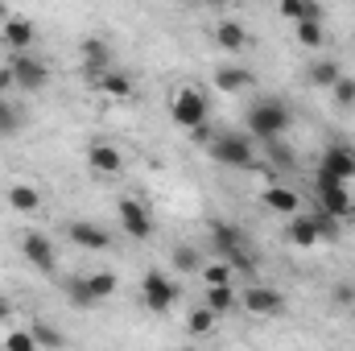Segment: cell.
I'll return each instance as SVG.
<instances>
[{"instance_id":"obj_1","label":"cell","mask_w":355,"mask_h":351,"mask_svg":"<svg viewBox=\"0 0 355 351\" xmlns=\"http://www.w3.org/2000/svg\"><path fill=\"white\" fill-rule=\"evenodd\" d=\"M289 124H293V116H289V103L285 99H257L248 112H244V132L252 137V141H277V137H285L289 132Z\"/></svg>"},{"instance_id":"obj_2","label":"cell","mask_w":355,"mask_h":351,"mask_svg":"<svg viewBox=\"0 0 355 351\" xmlns=\"http://www.w3.org/2000/svg\"><path fill=\"white\" fill-rule=\"evenodd\" d=\"M207 236H211V252H219L223 261L232 264V268H244V273H252V252H248V236L232 223V219H211V228H207Z\"/></svg>"},{"instance_id":"obj_3","label":"cell","mask_w":355,"mask_h":351,"mask_svg":"<svg viewBox=\"0 0 355 351\" xmlns=\"http://www.w3.org/2000/svg\"><path fill=\"white\" fill-rule=\"evenodd\" d=\"M207 153H211V162H219L227 170H252L257 166V145L248 132H219V137H211Z\"/></svg>"},{"instance_id":"obj_4","label":"cell","mask_w":355,"mask_h":351,"mask_svg":"<svg viewBox=\"0 0 355 351\" xmlns=\"http://www.w3.org/2000/svg\"><path fill=\"white\" fill-rule=\"evenodd\" d=\"M178 293H182V285H178L174 277H166L162 268H149L145 277H141V302H145V310H153V314H170L178 302Z\"/></svg>"},{"instance_id":"obj_5","label":"cell","mask_w":355,"mask_h":351,"mask_svg":"<svg viewBox=\"0 0 355 351\" xmlns=\"http://www.w3.org/2000/svg\"><path fill=\"white\" fill-rule=\"evenodd\" d=\"M314 194H318V207L322 211H331L335 219H355V203H352V190H347V182L343 178H331L318 170L314 178Z\"/></svg>"},{"instance_id":"obj_6","label":"cell","mask_w":355,"mask_h":351,"mask_svg":"<svg viewBox=\"0 0 355 351\" xmlns=\"http://www.w3.org/2000/svg\"><path fill=\"white\" fill-rule=\"evenodd\" d=\"M207 95L198 87H178L174 99H170V116H174L178 128H186V132H194V128H202L207 124Z\"/></svg>"},{"instance_id":"obj_7","label":"cell","mask_w":355,"mask_h":351,"mask_svg":"<svg viewBox=\"0 0 355 351\" xmlns=\"http://www.w3.org/2000/svg\"><path fill=\"white\" fill-rule=\"evenodd\" d=\"M8 71H12V87H21V91L50 87V67L37 54H29V50H12L8 54Z\"/></svg>"},{"instance_id":"obj_8","label":"cell","mask_w":355,"mask_h":351,"mask_svg":"<svg viewBox=\"0 0 355 351\" xmlns=\"http://www.w3.org/2000/svg\"><path fill=\"white\" fill-rule=\"evenodd\" d=\"M240 306L248 314H257V318H277V314H285V293L272 289V285H248Z\"/></svg>"},{"instance_id":"obj_9","label":"cell","mask_w":355,"mask_h":351,"mask_svg":"<svg viewBox=\"0 0 355 351\" xmlns=\"http://www.w3.org/2000/svg\"><path fill=\"white\" fill-rule=\"evenodd\" d=\"M79 58H83V75H87V83H95L103 71L116 67V54H112V46H107L103 37H87V42L79 46Z\"/></svg>"},{"instance_id":"obj_10","label":"cell","mask_w":355,"mask_h":351,"mask_svg":"<svg viewBox=\"0 0 355 351\" xmlns=\"http://www.w3.org/2000/svg\"><path fill=\"white\" fill-rule=\"evenodd\" d=\"M120 228L132 236V240H149L153 236V215L141 198H120Z\"/></svg>"},{"instance_id":"obj_11","label":"cell","mask_w":355,"mask_h":351,"mask_svg":"<svg viewBox=\"0 0 355 351\" xmlns=\"http://www.w3.org/2000/svg\"><path fill=\"white\" fill-rule=\"evenodd\" d=\"M21 252H25V261L33 264L37 273H54V244H50V236H42V232H25L21 236Z\"/></svg>"},{"instance_id":"obj_12","label":"cell","mask_w":355,"mask_h":351,"mask_svg":"<svg viewBox=\"0 0 355 351\" xmlns=\"http://www.w3.org/2000/svg\"><path fill=\"white\" fill-rule=\"evenodd\" d=\"M318 170H322V174H331V178L352 182V178H355V149H347V145H327V149H322Z\"/></svg>"},{"instance_id":"obj_13","label":"cell","mask_w":355,"mask_h":351,"mask_svg":"<svg viewBox=\"0 0 355 351\" xmlns=\"http://www.w3.org/2000/svg\"><path fill=\"white\" fill-rule=\"evenodd\" d=\"M285 240H289L293 248H314V244H322L314 215H302V211H293V215H289V228H285Z\"/></svg>"},{"instance_id":"obj_14","label":"cell","mask_w":355,"mask_h":351,"mask_svg":"<svg viewBox=\"0 0 355 351\" xmlns=\"http://www.w3.org/2000/svg\"><path fill=\"white\" fill-rule=\"evenodd\" d=\"M67 236H71L79 248H91V252H103V248H112V236H107L99 223H91V219H75V223L67 228Z\"/></svg>"},{"instance_id":"obj_15","label":"cell","mask_w":355,"mask_h":351,"mask_svg":"<svg viewBox=\"0 0 355 351\" xmlns=\"http://www.w3.org/2000/svg\"><path fill=\"white\" fill-rule=\"evenodd\" d=\"M215 87L223 91V95H240V91L257 87V75L248 67H219L215 71Z\"/></svg>"},{"instance_id":"obj_16","label":"cell","mask_w":355,"mask_h":351,"mask_svg":"<svg viewBox=\"0 0 355 351\" xmlns=\"http://www.w3.org/2000/svg\"><path fill=\"white\" fill-rule=\"evenodd\" d=\"M0 37H4L8 50H29L33 46V21L29 17H8L4 29H0Z\"/></svg>"},{"instance_id":"obj_17","label":"cell","mask_w":355,"mask_h":351,"mask_svg":"<svg viewBox=\"0 0 355 351\" xmlns=\"http://www.w3.org/2000/svg\"><path fill=\"white\" fill-rule=\"evenodd\" d=\"M215 46L227 50V54H240V50L248 46V29H244V21H219V25H215Z\"/></svg>"},{"instance_id":"obj_18","label":"cell","mask_w":355,"mask_h":351,"mask_svg":"<svg viewBox=\"0 0 355 351\" xmlns=\"http://www.w3.org/2000/svg\"><path fill=\"white\" fill-rule=\"evenodd\" d=\"M87 166L95 174H120V149L107 145V141H95L87 149Z\"/></svg>"},{"instance_id":"obj_19","label":"cell","mask_w":355,"mask_h":351,"mask_svg":"<svg viewBox=\"0 0 355 351\" xmlns=\"http://www.w3.org/2000/svg\"><path fill=\"white\" fill-rule=\"evenodd\" d=\"M339 62H331V58H314L310 67H306V83L310 87H318V91H331L335 83H339Z\"/></svg>"},{"instance_id":"obj_20","label":"cell","mask_w":355,"mask_h":351,"mask_svg":"<svg viewBox=\"0 0 355 351\" xmlns=\"http://www.w3.org/2000/svg\"><path fill=\"white\" fill-rule=\"evenodd\" d=\"M91 87L99 91V95H112V99H128V95H132V79H128L124 71H116V67H112V71H103Z\"/></svg>"},{"instance_id":"obj_21","label":"cell","mask_w":355,"mask_h":351,"mask_svg":"<svg viewBox=\"0 0 355 351\" xmlns=\"http://www.w3.org/2000/svg\"><path fill=\"white\" fill-rule=\"evenodd\" d=\"M261 198H265L268 211H277V215H293V211L302 207V198H297L289 186H265V194H261Z\"/></svg>"},{"instance_id":"obj_22","label":"cell","mask_w":355,"mask_h":351,"mask_svg":"<svg viewBox=\"0 0 355 351\" xmlns=\"http://www.w3.org/2000/svg\"><path fill=\"white\" fill-rule=\"evenodd\" d=\"M8 207H12V211H21V215H29V211H37V207H42V194H37L29 182H12V186H8Z\"/></svg>"},{"instance_id":"obj_23","label":"cell","mask_w":355,"mask_h":351,"mask_svg":"<svg viewBox=\"0 0 355 351\" xmlns=\"http://www.w3.org/2000/svg\"><path fill=\"white\" fill-rule=\"evenodd\" d=\"M67 302H71V306H79V310H91L99 298H95V289H91L87 277H71V281H67Z\"/></svg>"},{"instance_id":"obj_24","label":"cell","mask_w":355,"mask_h":351,"mask_svg":"<svg viewBox=\"0 0 355 351\" xmlns=\"http://www.w3.org/2000/svg\"><path fill=\"white\" fill-rule=\"evenodd\" d=\"M265 153H268V166L272 170H293L297 166V157H293V149L277 137V141H265Z\"/></svg>"},{"instance_id":"obj_25","label":"cell","mask_w":355,"mask_h":351,"mask_svg":"<svg viewBox=\"0 0 355 351\" xmlns=\"http://www.w3.org/2000/svg\"><path fill=\"white\" fill-rule=\"evenodd\" d=\"M236 302H240V298H236V289H232V285H207V306H211L215 314H227Z\"/></svg>"},{"instance_id":"obj_26","label":"cell","mask_w":355,"mask_h":351,"mask_svg":"<svg viewBox=\"0 0 355 351\" xmlns=\"http://www.w3.org/2000/svg\"><path fill=\"white\" fill-rule=\"evenodd\" d=\"M215 318H219V314L202 302V306H194V310L186 314V327H190V335H207V331H215Z\"/></svg>"},{"instance_id":"obj_27","label":"cell","mask_w":355,"mask_h":351,"mask_svg":"<svg viewBox=\"0 0 355 351\" xmlns=\"http://www.w3.org/2000/svg\"><path fill=\"white\" fill-rule=\"evenodd\" d=\"M174 268H178V273H202V257H198V248L178 244V248H174Z\"/></svg>"},{"instance_id":"obj_28","label":"cell","mask_w":355,"mask_h":351,"mask_svg":"<svg viewBox=\"0 0 355 351\" xmlns=\"http://www.w3.org/2000/svg\"><path fill=\"white\" fill-rule=\"evenodd\" d=\"M293 29H297V42L306 50H318L322 46V21H293Z\"/></svg>"},{"instance_id":"obj_29","label":"cell","mask_w":355,"mask_h":351,"mask_svg":"<svg viewBox=\"0 0 355 351\" xmlns=\"http://www.w3.org/2000/svg\"><path fill=\"white\" fill-rule=\"evenodd\" d=\"M232 273H236V268L227 261H207L202 264V281H207V285H232Z\"/></svg>"},{"instance_id":"obj_30","label":"cell","mask_w":355,"mask_h":351,"mask_svg":"<svg viewBox=\"0 0 355 351\" xmlns=\"http://www.w3.org/2000/svg\"><path fill=\"white\" fill-rule=\"evenodd\" d=\"M314 223H318V236H322V240H339V223H343V219H335L331 211L318 207V211H314Z\"/></svg>"},{"instance_id":"obj_31","label":"cell","mask_w":355,"mask_h":351,"mask_svg":"<svg viewBox=\"0 0 355 351\" xmlns=\"http://www.w3.org/2000/svg\"><path fill=\"white\" fill-rule=\"evenodd\" d=\"M87 281H91V289H95V298H99V302H103V298H112V293H116V285H120V281H116V273H91Z\"/></svg>"},{"instance_id":"obj_32","label":"cell","mask_w":355,"mask_h":351,"mask_svg":"<svg viewBox=\"0 0 355 351\" xmlns=\"http://www.w3.org/2000/svg\"><path fill=\"white\" fill-rule=\"evenodd\" d=\"M331 95H335V103H339V108H355V79L339 75V83L331 87Z\"/></svg>"},{"instance_id":"obj_33","label":"cell","mask_w":355,"mask_h":351,"mask_svg":"<svg viewBox=\"0 0 355 351\" xmlns=\"http://www.w3.org/2000/svg\"><path fill=\"white\" fill-rule=\"evenodd\" d=\"M4 348L8 351H33L37 339H33V331H8V335H4Z\"/></svg>"},{"instance_id":"obj_34","label":"cell","mask_w":355,"mask_h":351,"mask_svg":"<svg viewBox=\"0 0 355 351\" xmlns=\"http://www.w3.org/2000/svg\"><path fill=\"white\" fill-rule=\"evenodd\" d=\"M33 339H37V348H62L67 339L58 335V331H50V327H33Z\"/></svg>"},{"instance_id":"obj_35","label":"cell","mask_w":355,"mask_h":351,"mask_svg":"<svg viewBox=\"0 0 355 351\" xmlns=\"http://www.w3.org/2000/svg\"><path fill=\"white\" fill-rule=\"evenodd\" d=\"M277 12H281L285 21H302V12H306V0H277Z\"/></svg>"},{"instance_id":"obj_36","label":"cell","mask_w":355,"mask_h":351,"mask_svg":"<svg viewBox=\"0 0 355 351\" xmlns=\"http://www.w3.org/2000/svg\"><path fill=\"white\" fill-rule=\"evenodd\" d=\"M331 298H335V306H355V285L352 281H339V285L331 289Z\"/></svg>"},{"instance_id":"obj_37","label":"cell","mask_w":355,"mask_h":351,"mask_svg":"<svg viewBox=\"0 0 355 351\" xmlns=\"http://www.w3.org/2000/svg\"><path fill=\"white\" fill-rule=\"evenodd\" d=\"M17 128V112H12V103L0 95V132H12Z\"/></svg>"},{"instance_id":"obj_38","label":"cell","mask_w":355,"mask_h":351,"mask_svg":"<svg viewBox=\"0 0 355 351\" xmlns=\"http://www.w3.org/2000/svg\"><path fill=\"white\" fill-rule=\"evenodd\" d=\"M302 21H327V8H322L318 0H306V12H302Z\"/></svg>"},{"instance_id":"obj_39","label":"cell","mask_w":355,"mask_h":351,"mask_svg":"<svg viewBox=\"0 0 355 351\" xmlns=\"http://www.w3.org/2000/svg\"><path fill=\"white\" fill-rule=\"evenodd\" d=\"M4 318H8V302L0 298V323H4Z\"/></svg>"},{"instance_id":"obj_40","label":"cell","mask_w":355,"mask_h":351,"mask_svg":"<svg viewBox=\"0 0 355 351\" xmlns=\"http://www.w3.org/2000/svg\"><path fill=\"white\" fill-rule=\"evenodd\" d=\"M207 4H232V0H207Z\"/></svg>"},{"instance_id":"obj_41","label":"cell","mask_w":355,"mask_h":351,"mask_svg":"<svg viewBox=\"0 0 355 351\" xmlns=\"http://www.w3.org/2000/svg\"><path fill=\"white\" fill-rule=\"evenodd\" d=\"M182 4H190V0H182Z\"/></svg>"}]
</instances>
